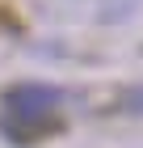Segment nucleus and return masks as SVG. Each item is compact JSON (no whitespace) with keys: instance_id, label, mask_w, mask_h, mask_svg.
<instances>
[{"instance_id":"nucleus-1","label":"nucleus","mask_w":143,"mask_h":148,"mask_svg":"<svg viewBox=\"0 0 143 148\" xmlns=\"http://www.w3.org/2000/svg\"><path fill=\"white\" fill-rule=\"evenodd\" d=\"M59 106H63V89H55V85H38V80L13 85L4 93V119H0V127L17 144L38 140L42 131H55V110Z\"/></svg>"},{"instance_id":"nucleus-2","label":"nucleus","mask_w":143,"mask_h":148,"mask_svg":"<svg viewBox=\"0 0 143 148\" xmlns=\"http://www.w3.org/2000/svg\"><path fill=\"white\" fill-rule=\"evenodd\" d=\"M122 106H126L131 114H143V85H139V89H131V93H126V97H122Z\"/></svg>"}]
</instances>
